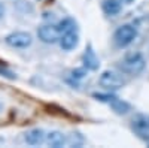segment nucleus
Wrapping results in <instances>:
<instances>
[{
	"label": "nucleus",
	"instance_id": "1",
	"mask_svg": "<svg viewBox=\"0 0 149 148\" xmlns=\"http://www.w3.org/2000/svg\"><path fill=\"white\" fill-rule=\"evenodd\" d=\"M146 66V60L143 57L142 53H131V54H127L125 57L122 58L121 61V70L127 75H131V76H136L145 69Z\"/></svg>",
	"mask_w": 149,
	"mask_h": 148
},
{
	"label": "nucleus",
	"instance_id": "2",
	"mask_svg": "<svg viewBox=\"0 0 149 148\" xmlns=\"http://www.w3.org/2000/svg\"><path fill=\"white\" fill-rule=\"evenodd\" d=\"M136 38H137V30L131 24H124V26L118 27L113 33V42L119 48L128 46Z\"/></svg>",
	"mask_w": 149,
	"mask_h": 148
},
{
	"label": "nucleus",
	"instance_id": "3",
	"mask_svg": "<svg viewBox=\"0 0 149 148\" xmlns=\"http://www.w3.org/2000/svg\"><path fill=\"white\" fill-rule=\"evenodd\" d=\"M125 79L121 73L113 70H104L100 76H98V84L106 90H118L125 85Z\"/></svg>",
	"mask_w": 149,
	"mask_h": 148
},
{
	"label": "nucleus",
	"instance_id": "4",
	"mask_svg": "<svg viewBox=\"0 0 149 148\" xmlns=\"http://www.w3.org/2000/svg\"><path fill=\"white\" fill-rule=\"evenodd\" d=\"M37 38H39L43 43H57L60 42L61 32L58 26H52V24H45L37 29Z\"/></svg>",
	"mask_w": 149,
	"mask_h": 148
},
{
	"label": "nucleus",
	"instance_id": "5",
	"mask_svg": "<svg viewBox=\"0 0 149 148\" xmlns=\"http://www.w3.org/2000/svg\"><path fill=\"white\" fill-rule=\"evenodd\" d=\"M5 42L10 48H27L33 42V36L27 32H14L6 36Z\"/></svg>",
	"mask_w": 149,
	"mask_h": 148
},
{
	"label": "nucleus",
	"instance_id": "6",
	"mask_svg": "<svg viewBox=\"0 0 149 148\" xmlns=\"http://www.w3.org/2000/svg\"><path fill=\"white\" fill-rule=\"evenodd\" d=\"M131 129L139 138L149 142V115H137L131 121Z\"/></svg>",
	"mask_w": 149,
	"mask_h": 148
},
{
	"label": "nucleus",
	"instance_id": "7",
	"mask_svg": "<svg viewBox=\"0 0 149 148\" xmlns=\"http://www.w3.org/2000/svg\"><path fill=\"white\" fill-rule=\"evenodd\" d=\"M79 42V34L78 30H73V32H67L63 33L60 38V46L64 49V51H70V49L76 48Z\"/></svg>",
	"mask_w": 149,
	"mask_h": 148
},
{
	"label": "nucleus",
	"instance_id": "8",
	"mask_svg": "<svg viewBox=\"0 0 149 148\" xmlns=\"http://www.w3.org/2000/svg\"><path fill=\"white\" fill-rule=\"evenodd\" d=\"M82 61H84V66L85 69H88V70H97L98 66H100V61H98L95 53H94V49L91 46H88L85 49V53L82 55Z\"/></svg>",
	"mask_w": 149,
	"mask_h": 148
},
{
	"label": "nucleus",
	"instance_id": "9",
	"mask_svg": "<svg viewBox=\"0 0 149 148\" xmlns=\"http://www.w3.org/2000/svg\"><path fill=\"white\" fill-rule=\"evenodd\" d=\"M45 139H46V135L42 129H31L24 135V141H26L29 145H33V147L40 145Z\"/></svg>",
	"mask_w": 149,
	"mask_h": 148
},
{
	"label": "nucleus",
	"instance_id": "10",
	"mask_svg": "<svg viewBox=\"0 0 149 148\" xmlns=\"http://www.w3.org/2000/svg\"><path fill=\"white\" fill-rule=\"evenodd\" d=\"M121 0H104V2L102 3V9L106 15L109 17H113L116 14H119L121 11Z\"/></svg>",
	"mask_w": 149,
	"mask_h": 148
},
{
	"label": "nucleus",
	"instance_id": "11",
	"mask_svg": "<svg viewBox=\"0 0 149 148\" xmlns=\"http://www.w3.org/2000/svg\"><path fill=\"white\" fill-rule=\"evenodd\" d=\"M45 141L48 142V145H51V147H54V148H60V147H63V145L66 144L64 135L61 133V132H57V130L49 132V133L46 135V139H45Z\"/></svg>",
	"mask_w": 149,
	"mask_h": 148
},
{
	"label": "nucleus",
	"instance_id": "12",
	"mask_svg": "<svg viewBox=\"0 0 149 148\" xmlns=\"http://www.w3.org/2000/svg\"><path fill=\"white\" fill-rule=\"evenodd\" d=\"M58 29H60L61 34H63V33H67V32L78 30V26H76V21H74L73 18H64V20L60 21Z\"/></svg>",
	"mask_w": 149,
	"mask_h": 148
},
{
	"label": "nucleus",
	"instance_id": "13",
	"mask_svg": "<svg viewBox=\"0 0 149 148\" xmlns=\"http://www.w3.org/2000/svg\"><path fill=\"white\" fill-rule=\"evenodd\" d=\"M110 106H112V109H113L116 114H127L130 111V105L127 102L121 100V99H118V97L110 102Z\"/></svg>",
	"mask_w": 149,
	"mask_h": 148
},
{
	"label": "nucleus",
	"instance_id": "14",
	"mask_svg": "<svg viewBox=\"0 0 149 148\" xmlns=\"http://www.w3.org/2000/svg\"><path fill=\"white\" fill-rule=\"evenodd\" d=\"M0 75L2 76H5V78H9V79H15L17 78V75L12 70H9V69H6V67H3V66H0Z\"/></svg>",
	"mask_w": 149,
	"mask_h": 148
},
{
	"label": "nucleus",
	"instance_id": "15",
	"mask_svg": "<svg viewBox=\"0 0 149 148\" xmlns=\"http://www.w3.org/2000/svg\"><path fill=\"white\" fill-rule=\"evenodd\" d=\"M94 97L95 99H98V100H102V102H112L113 99H116L113 94H94Z\"/></svg>",
	"mask_w": 149,
	"mask_h": 148
},
{
	"label": "nucleus",
	"instance_id": "16",
	"mask_svg": "<svg viewBox=\"0 0 149 148\" xmlns=\"http://www.w3.org/2000/svg\"><path fill=\"white\" fill-rule=\"evenodd\" d=\"M85 73H86V70H85V69H76V70H73V72H72V75H73V78L81 79V78H84V76H85Z\"/></svg>",
	"mask_w": 149,
	"mask_h": 148
},
{
	"label": "nucleus",
	"instance_id": "17",
	"mask_svg": "<svg viewBox=\"0 0 149 148\" xmlns=\"http://www.w3.org/2000/svg\"><path fill=\"white\" fill-rule=\"evenodd\" d=\"M3 15H5V6L3 3H0V18H3Z\"/></svg>",
	"mask_w": 149,
	"mask_h": 148
},
{
	"label": "nucleus",
	"instance_id": "18",
	"mask_svg": "<svg viewBox=\"0 0 149 148\" xmlns=\"http://www.w3.org/2000/svg\"><path fill=\"white\" fill-rule=\"evenodd\" d=\"M121 2H122V3H131L133 0H121Z\"/></svg>",
	"mask_w": 149,
	"mask_h": 148
}]
</instances>
